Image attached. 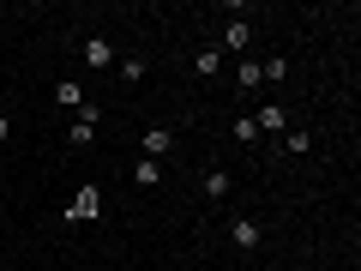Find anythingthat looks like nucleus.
I'll return each mask as SVG.
<instances>
[{
    "label": "nucleus",
    "instance_id": "obj_15",
    "mask_svg": "<svg viewBox=\"0 0 361 271\" xmlns=\"http://www.w3.org/2000/svg\"><path fill=\"white\" fill-rule=\"evenodd\" d=\"M115 73H121V85H139V78H145V61H139V54H127V61H115Z\"/></svg>",
    "mask_w": 361,
    "mask_h": 271
},
{
    "label": "nucleus",
    "instance_id": "obj_3",
    "mask_svg": "<svg viewBox=\"0 0 361 271\" xmlns=\"http://www.w3.org/2000/svg\"><path fill=\"white\" fill-rule=\"evenodd\" d=\"M97 121H103V109H78V115H73V127H66V145H73V151H85V145L90 139H97Z\"/></svg>",
    "mask_w": 361,
    "mask_h": 271
},
{
    "label": "nucleus",
    "instance_id": "obj_14",
    "mask_svg": "<svg viewBox=\"0 0 361 271\" xmlns=\"http://www.w3.org/2000/svg\"><path fill=\"white\" fill-rule=\"evenodd\" d=\"M259 73H265V85H283V78H289V61H283V54H271V61H259Z\"/></svg>",
    "mask_w": 361,
    "mask_h": 271
},
{
    "label": "nucleus",
    "instance_id": "obj_17",
    "mask_svg": "<svg viewBox=\"0 0 361 271\" xmlns=\"http://www.w3.org/2000/svg\"><path fill=\"white\" fill-rule=\"evenodd\" d=\"M6 139H13V121H6V115H0V145H6Z\"/></svg>",
    "mask_w": 361,
    "mask_h": 271
},
{
    "label": "nucleus",
    "instance_id": "obj_8",
    "mask_svg": "<svg viewBox=\"0 0 361 271\" xmlns=\"http://www.w3.org/2000/svg\"><path fill=\"white\" fill-rule=\"evenodd\" d=\"M253 121H259V133H289V109L283 103H265Z\"/></svg>",
    "mask_w": 361,
    "mask_h": 271
},
{
    "label": "nucleus",
    "instance_id": "obj_10",
    "mask_svg": "<svg viewBox=\"0 0 361 271\" xmlns=\"http://www.w3.org/2000/svg\"><path fill=\"white\" fill-rule=\"evenodd\" d=\"M54 103L78 115V109H85V85H78V78H61V85H54Z\"/></svg>",
    "mask_w": 361,
    "mask_h": 271
},
{
    "label": "nucleus",
    "instance_id": "obj_12",
    "mask_svg": "<svg viewBox=\"0 0 361 271\" xmlns=\"http://www.w3.org/2000/svg\"><path fill=\"white\" fill-rule=\"evenodd\" d=\"M235 78H241V90H259V85H265V73H259L253 54H241V61H235Z\"/></svg>",
    "mask_w": 361,
    "mask_h": 271
},
{
    "label": "nucleus",
    "instance_id": "obj_1",
    "mask_svg": "<svg viewBox=\"0 0 361 271\" xmlns=\"http://www.w3.org/2000/svg\"><path fill=\"white\" fill-rule=\"evenodd\" d=\"M97 211H103V187H97V181H85V187L73 193V205H66L61 217H66V223H90Z\"/></svg>",
    "mask_w": 361,
    "mask_h": 271
},
{
    "label": "nucleus",
    "instance_id": "obj_4",
    "mask_svg": "<svg viewBox=\"0 0 361 271\" xmlns=\"http://www.w3.org/2000/svg\"><path fill=\"white\" fill-rule=\"evenodd\" d=\"M217 49H223V54H247V49H253V25H247V18H229Z\"/></svg>",
    "mask_w": 361,
    "mask_h": 271
},
{
    "label": "nucleus",
    "instance_id": "obj_11",
    "mask_svg": "<svg viewBox=\"0 0 361 271\" xmlns=\"http://www.w3.org/2000/svg\"><path fill=\"white\" fill-rule=\"evenodd\" d=\"M277 151H289V157H307V151H313V133H307V127H289Z\"/></svg>",
    "mask_w": 361,
    "mask_h": 271
},
{
    "label": "nucleus",
    "instance_id": "obj_7",
    "mask_svg": "<svg viewBox=\"0 0 361 271\" xmlns=\"http://www.w3.org/2000/svg\"><path fill=\"white\" fill-rule=\"evenodd\" d=\"M229 241L241 247V253H253V247L265 241V229H259V217H235V223H229Z\"/></svg>",
    "mask_w": 361,
    "mask_h": 271
},
{
    "label": "nucleus",
    "instance_id": "obj_6",
    "mask_svg": "<svg viewBox=\"0 0 361 271\" xmlns=\"http://www.w3.org/2000/svg\"><path fill=\"white\" fill-rule=\"evenodd\" d=\"M139 145H145V157H151V163H163V157L175 151V127H145Z\"/></svg>",
    "mask_w": 361,
    "mask_h": 271
},
{
    "label": "nucleus",
    "instance_id": "obj_16",
    "mask_svg": "<svg viewBox=\"0 0 361 271\" xmlns=\"http://www.w3.org/2000/svg\"><path fill=\"white\" fill-rule=\"evenodd\" d=\"M229 133H235L241 145H253V139H259V121H253V115H235V127H229Z\"/></svg>",
    "mask_w": 361,
    "mask_h": 271
},
{
    "label": "nucleus",
    "instance_id": "obj_9",
    "mask_svg": "<svg viewBox=\"0 0 361 271\" xmlns=\"http://www.w3.org/2000/svg\"><path fill=\"white\" fill-rule=\"evenodd\" d=\"M193 73H199V78H217V73H223V49H217V42H205V49L193 54Z\"/></svg>",
    "mask_w": 361,
    "mask_h": 271
},
{
    "label": "nucleus",
    "instance_id": "obj_2",
    "mask_svg": "<svg viewBox=\"0 0 361 271\" xmlns=\"http://www.w3.org/2000/svg\"><path fill=\"white\" fill-rule=\"evenodd\" d=\"M199 193H205L211 205H223V199L235 193V175H229V169H217V163H211V169H199Z\"/></svg>",
    "mask_w": 361,
    "mask_h": 271
},
{
    "label": "nucleus",
    "instance_id": "obj_13",
    "mask_svg": "<svg viewBox=\"0 0 361 271\" xmlns=\"http://www.w3.org/2000/svg\"><path fill=\"white\" fill-rule=\"evenodd\" d=\"M157 181H163V163H151V157L133 163V187H157Z\"/></svg>",
    "mask_w": 361,
    "mask_h": 271
},
{
    "label": "nucleus",
    "instance_id": "obj_5",
    "mask_svg": "<svg viewBox=\"0 0 361 271\" xmlns=\"http://www.w3.org/2000/svg\"><path fill=\"white\" fill-rule=\"evenodd\" d=\"M78 54H85V66H97V73L115 66V42H109V37H85V49H78Z\"/></svg>",
    "mask_w": 361,
    "mask_h": 271
}]
</instances>
